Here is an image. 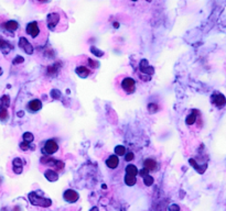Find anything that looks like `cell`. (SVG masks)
Listing matches in <instances>:
<instances>
[{
	"mask_svg": "<svg viewBox=\"0 0 226 211\" xmlns=\"http://www.w3.org/2000/svg\"><path fill=\"white\" fill-rule=\"evenodd\" d=\"M46 26L53 32H64L68 26L66 14L62 10L50 12L46 19Z\"/></svg>",
	"mask_w": 226,
	"mask_h": 211,
	"instance_id": "6da1fadb",
	"label": "cell"
},
{
	"mask_svg": "<svg viewBox=\"0 0 226 211\" xmlns=\"http://www.w3.org/2000/svg\"><path fill=\"white\" fill-rule=\"evenodd\" d=\"M27 33L40 45H44L48 41V26L43 22L39 21L30 22L27 26Z\"/></svg>",
	"mask_w": 226,
	"mask_h": 211,
	"instance_id": "7a4b0ae2",
	"label": "cell"
},
{
	"mask_svg": "<svg viewBox=\"0 0 226 211\" xmlns=\"http://www.w3.org/2000/svg\"><path fill=\"white\" fill-rule=\"evenodd\" d=\"M41 164L49 166V167H51L50 169H53V170H55L58 173L61 172V170H63V168H64V163L62 160L53 158V157H42Z\"/></svg>",
	"mask_w": 226,
	"mask_h": 211,
	"instance_id": "3957f363",
	"label": "cell"
},
{
	"mask_svg": "<svg viewBox=\"0 0 226 211\" xmlns=\"http://www.w3.org/2000/svg\"><path fill=\"white\" fill-rule=\"evenodd\" d=\"M29 200L34 206H40V207H44V208L50 207L51 204H52V200L51 199L40 197V196H38V194H35V193H30L29 194Z\"/></svg>",
	"mask_w": 226,
	"mask_h": 211,
	"instance_id": "277c9868",
	"label": "cell"
},
{
	"mask_svg": "<svg viewBox=\"0 0 226 211\" xmlns=\"http://www.w3.org/2000/svg\"><path fill=\"white\" fill-rule=\"evenodd\" d=\"M121 88L127 95H130L135 91L136 89V82L131 77H125L121 82Z\"/></svg>",
	"mask_w": 226,
	"mask_h": 211,
	"instance_id": "5b68a950",
	"label": "cell"
},
{
	"mask_svg": "<svg viewBox=\"0 0 226 211\" xmlns=\"http://www.w3.org/2000/svg\"><path fill=\"white\" fill-rule=\"evenodd\" d=\"M58 150H59V144L56 143V141L48 140L44 144V147L42 149V152L46 155H52V154L58 152Z\"/></svg>",
	"mask_w": 226,
	"mask_h": 211,
	"instance_id": "8992f818",
	"label": "cell"
},
{
	"mask_svg": "<svg viewBox=\"0 0 226 211\" xmlns=\"http://www.w3.org/2000/svg\"><path fill=\"white\" fill-rule=\"evenodd\" d=\"M211 101H212L213 105H215L217 108H223L226 105V98L223 93L215 91L211 97Z\"/></svg>",
	"mask_w": 226,
	"mask_h": 211,
	"instance_id": "52a82bcc",
	"label": "cell"
},
{
	"mask_svg": "<svg viewBox=\"0 0 226 211\" xmlns=\"http://www.w3.org/2000/svg\"><path fill=\"white\" fill-rule=\"evenodd\" d=\"M92 68L87 67V66H84V65H81V66H77L75 69L76 75L81 78H88V77L92 75Z\"/></svg>",
	"mask_w": 226,
	"mask_h": 211,
	"instance_id": "ba28073f",
	"label": "cell"
},
{
	"mask_svg": "<svg viewBox=\"0 0 226 211\" xmlns=\"http://www.w3.org/2000/svg\"><path fill=\"white\" fill-rule=\"evenodd\" d=\"M78 197H80L78 194L73 189H67L66 191L64 193V195H63L64 200L67 201V202H76L78 200Z\"/></svg>",
	"mask_w": 226,
	"mask_h": 211,
	"instance_id": "9c48e42d",
	"label": "cell"
},
{
	"mask_svg": "<svg viewBox=\"0 0 226 211\" xmlns=\"http://www.w3.org/2000/svg\"><path fill=\"white\" fill-rule=\"evenodd\" d=\"M19 46L27 53V54H32L33 53V45L30 44V42L25 37H20L19 40Z\"/></svg>",
	"mask_w": 226,
	"mask_h": 211,
	"instance_id": "30bf717a",
	"label": "cell"
},
{
	"mask_svg": "<svg viewBox=\"0 0 226 211\" xmlns=\"http://www.w3.org/2000/svg\"><path fill=\"white\" fill-rule=\"evenodd\" d=\"M139 68H140V72L146 74V75H152L154 73V69L153 67H151L149 65V62L147 59H142L139 64Z\"/></svg>",
	"mask_w": 226,
	"mask_h": 211,
	"instance_id": "8fae6325",
	"label": "cell"
},
{
	"mask_svg": "<svg viewBox=\"0 0 226 211\" xmlns=\"http://www.w3.org/2000/svg\"><path fill=\"white\" fill-rule=\"evenodd\" d=\"M143 168L147 169L149 173L150 172H156L158 169V163L153 158H147L143 162Z\"/></svg>",
	"mask_w": 226,
	"mask_h": 211,
	"instance_id": "7c38bea8",
	"label": "cell"
},
{
	"mask_svg": "<svg viewBox=\"0 0 226 211\" xmlns=\"http://www.w3.org/2000/svg\"><path fill=\"white\" fill-rule=\"evenodd\" d=\"M27 108H28V110H29L30 112H36V111L41 110V108H42L41 100H39V99H33V100H31V101L28 103Z\"/></svg>",
	"mask_w": 226,
	"mask_h": 211,
	"instance_id": "4fadbf2b",
	"label": "cell"
},
{
	"mask_svg": "<svg viewBox=\"0 0 226 211\" xmlns=\"http://www.w3.org/2000/svg\"><path fill=\"white\" fill-rule=\"evenodd\" d=\"M106 165L111 169L117 168V166L119 165V158H118L117 155H110L106 160Z\"/></svg>",
	"mask_w": 226,
	"mask_h": 211,
	"instance_id": "5bb4252c",
	"label": "cell"
},
{
	"mask_svg": "<svg viewBox=\"0 0 226 211\" xmlns=\"http://www.w3.org/2000/svg\"><path fill=\"white\" fill-rule=\"evenodd\" d=\"M44 176L49 181H56L59 179V173L53 169H48L44 172Z\"/></svg>",
	"mask_w": 226,
	"mask_h": 211,
	"instance_id": "9a60e30c",
	"label": "cell"
},
{
	"mask_svg": "<svg viewBox=\"0 0 226 211\" xmlns=\"http://www.w3.org/2000/svg\"><path fill=\"white\" fill-rule=\"evenodd\" d=\"M12 165H13V172L16 173V174H21L22 173V169H23V163H22V160L21 158H15L13 162H12Z\"/></svg>",
	"mask_w": 226,
	"mask_h": 211,
	"instance_id": "2e32d148",
	"label": "cell"
},
{
	"mask_svg": "<svg viewBox=\"0 0 226 211\" xmlns=\"http://www.w3.org/2000/svg\"><path fill=\"white\" fill-rule=\"evenodd\" d=\"M196 113V110H193L192 112L186 117L185 119V123H186V126H189V127H191L193 124H195L196 123V118H198V116L200 114V112L198 113V114H195Z\"/></svg>",
	"mask_w": 226,
	"mask_h": 211,
	"instance_id": "e0dca14e",
	"label": "cell"
},
{
	"mask_svg": "<svg viewBox=\"0 0 226 211\" xmlns=\"http://www.w3.org/2000/svg\"><path fill=\"white\" fill-rule=\"evenodd\" d=\"M0 50L3 52L5 54H7L8 52H10L11 50H12V46H11L7 41H5V40L0 39Z\"/></svg>",
	"mask_w": 226,
	"mask_h": 211,
	"instance_id": "ac0fdd59",
	"label": "cell"
},
{
	"mask_svg": "<svg viewBox=\"0 0 226 211\" xmlns=\"http://www.w3.org/2000/svg\"><path fill=\"white\" fill-rule=\"evenodd\" d=\"M139 173L138 168L135 166V165H127L126 167V175H130V176H137Z\"/></svg>",
	"mask_w": 226,
	"mask_h": 211,
	"instance_id": "d6986e66",
	"label": "cell"
},
{
	"mask_svg": "<svg viewBox=\"0 0 226 211\" xmlns=\"http://www.w3.org/2000/svg\"><path fill=\"white\" fill-rule=\"evenodd\" d=\"M3 26H5L8 31H16L18 29V22L13 21V20H10L8 22H6V23L3 24Z\"/></svg>",
	"mask_w": 226,
	"mask_h": 211,
	"instance_id": "ffe728a7",
	"label": "cell"
},
{
	"mask_svg": "<svg viewBox=\"0 0 226 211\" xmlns=\"http://www.w3.org/2000/svg\"><path fill=\"white\" fill-rule=\"evenodd\" d=\"M137 183V178L136 176H130V175H126L125 176V184L127 186H134Z\"/></svg>",
	"mask_w": 226,
	"mask_h": 211,
	"instance_id": "44dd1931",
	"label": "cell"
},
{
	"mask_svg": "<svg viewBox=\"0 0 226 211\" xmlns=\"http://www.w3.org/2000/svg\"><path fill=\"white\" fill-rule=\"evenodd\" d=\"M22 139H23V142H25V143L30 144L33 142L34 136L31 132H25V134H23V136H22Z\"/></svg>",
	"mask_w": 226,
	"mask_h": 211,
	"instance_id": "7402d4cb",
	"label": "cell"
},
{
	"mask_svg": "<svg viewBox=\"0 0 226 211\" xmlns=\"http://www.w3.org/2000/svg\"><path fill=\"white\" fill-rule=\"evenodd\" d=\"M115 153H116L117 156H124V155H126V147L123 145H117L115 147Z\"/></svg>",
	"mask_w": 226,
	"mask_h": 211,
	"instance_id": "603a6c76",
	"label": "cell"
},
{
	"mask_svg": "<svg viewBox=\"0 0 226 211\" xmlns=\"http://www.w3.org/2000/svg\"><path fill=\"white\" fill-rule=\"evenodd\" d=\"M8 118V110L7 108H1L0 107V120L1 121H6Z\"/></svg>",
	"mask_w": 226,
	"mask_h": 211,
	"instance_id": "cb8c5ba5",
	"label": "cell"
},
{
	"mask_svg": "<svg viewBox=\"0 0 226 211\" xmlns=\"http://www.w3.org/2000/svg\"><path fill=\"white\" fill-rule=\"evenodd\" d=\"M153 181H154V179H153V177L150 176L149 174H148L147 176H144V177H143V184H144L146 186H151L152 184H153Z\"/></svg>",
	"mask_w": 226,
	"mask_h": 211,
	"instance_id": "d4e9b609",
	"label": "cell"
},
{
	"mask_svg": "<svg viewBox=\"0 0 226 211\" xmlns=\"http://www.w3.org/2000/svg\"><path fill=\"white\" fill-rule=\"evenodd\" d=\"M9 102H10V99L8 96H3L1 98V108H8Z\"/></svg>",
	"mask_w": 226,
	"mask_h": 211,
	"instance_id": "484cf974",
	"label": "cell"
},
{
	"mask_svg": "<svg viewBox=\"0 0 226 211\" xmlns=\"http://www.w3.org/2000/svg\"><path fill=\"white\" fill-rule=\"evenodd\" d=\"M158 106L157 105H153V103H150V105H148V110H149V112H152V113H154V112H157L158 111Z\"/></svg>",
	"mask_w": 226,
	"mask_h": 211,
	"instance_id": "4316f807",
	"label": "cell"
},
{
	"mask_svg": "<svg viewBox=\"0 0 226 211\" xmlns=\"http://www.w3.org/2000/svg\"><path fill=\"white\" fill-rule=\"evenodd\" d=\"M134 157H135V155H134V153H133V152L127 153V154H126V156H125V158H126V160H127V162H130V160H134Z\"/></svg>",
	"mask_w": 226,
	"mask_h": 211,
	"instance_id": "83f0119b",
	"label": "cell"
},
{
	"mask_svg": "<svg viewBox=\"0 0 226 211\" xmlns=\"http://www.w3.org/2000/svg\"><path fill=\"white\" fill-rule=\"evenodd\" d=\"M169 210L170 211H180V207H179L178 204H172V206H170Z\"/></svg>",
	"mask_w": 226,
	"mask_h": 211,
	"instance_id": "f1b7e54d",
	"label": "cell"
},
{
	"mask_svg": "<svg viewBox=\"0 0 226 211\" xmlns=\"http://www.w3.org/2000/svg\"><path fill=\"white\" fill-rule=\"evenodd\" d=\"M25 59H23V57H21V56H17L16 59H15V60H13V63L15 64H20V63H22Z\"/></svg>",
	"mask_w": 226,
	"mask_h": 211,
	"instance_id": "f546056e",
	"label": "cell"
},
{
	"mask_svg": "<svg viewBox=\"0 0 226 211\" xmlns=\"http://www.w3.org/2000/svg\"><path fill=\"white\" fill-rule=\"evenodd\" d=\"M18 116H19V117H22V116H23V111H19V112H18Z\"/></svg>",
	"mask_w": 226,
	"mask_h": 211,
	"instance_id": "4dcf8cb0",
	"label": "cell"
},
{
	"mask_svg": "<svg viewBox=\"0 0 226 211\" xmlns=\"http://www.w3.org/2000/svg\"><path fill=\"white\" fill-rule=\"evenodd\" d=\"M91 211H98V209L95 207V208H92V209H91Z\"/></svg>",
	"mask_w": 226,
	"mask_h": 211,
	"instance_id": "1f68e13d",
	"label": "cell"
},
{
	"mask_svg": "<svg viewBox=\"0 0 226 211\" xmlns=\"http://www.w3.org/2000/svg\"><path fill=\"white\" fill-rule=\"evenodd\" d=\"M114 26H115V28H118V26H119V23H117V22H115V24H114Z\"/></svg>",
	"mask_w": 226,
	"mask_h": 211,
	"instance_id": "d6a6232c",
	"label": "cell"
},
{
	"mask_svg": "<svg viewBox=\"0 0 226 211\" xmlns=\"http://www.w3.org/2000/svg\"><path fill=\"white\" fill-rule=\"evenodd\" d=\"M2 74V70H1V67H0V75Z\"/></svg>",
	"mask_w": 226,
	"mask_h": 211,
	"instance_id": "836d02e7",
	"label": "cell"
}]
</instances>
